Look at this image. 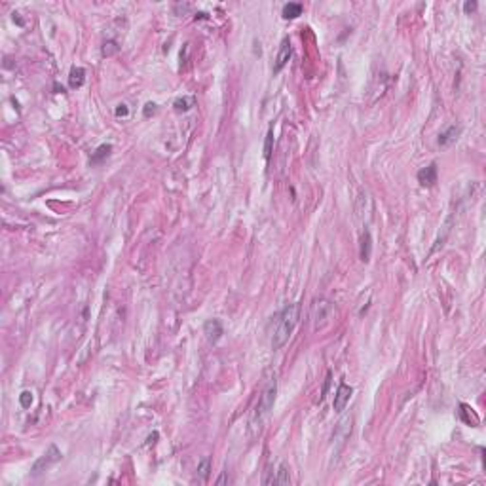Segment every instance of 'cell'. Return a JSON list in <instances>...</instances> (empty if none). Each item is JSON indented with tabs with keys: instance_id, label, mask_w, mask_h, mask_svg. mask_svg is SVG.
I'll list each match as a JSON object with an SVG mask.
<instances>
[{
	"instance_id": "9a60e30c",
	"label": "cell",
	"mask_w": 486,
	"mask_h": 486,
	"mask_svg": "<svg viewBox=\"0 0 486 486\" xmlns=\"http://www.w3.org/2000/svg\"><path fill=\"white\" fill-rule=\"evenodd\" d=\"M173 107H175V111L177 112L190 111V109L194 107V97H178V99H175Z\"/></svg>"
},
{
	"instance_id": "8992f818",
	"label": "cell",
	"mask_w": 486,
	"mask_h": 486,
	"mask_svg": "<svg viewBox=\"0 0 486 486\" xmlns=\"http://www.w3.org/2000/svg\"><path fill=\"white\" fill-rule=\"evenodd\" d=\"M291 53H292V48H291V42H289L287 38L281 42V48H279V53H277V57H275V63H274V74H279L281 70H283V66L289 63V59H291Z\"/></svg>"
},
{
	"instance_id": "3957f363",
	"label": "cell",
	"mask_w": 486,
	"mask_h": 486,
	"mask_svg": "<svg viewBox=\"0 0 486 486\" xmlns=\"http://www.w3.org/2000/svg\"><path fill=\"white\" fill-rule=\"evenodd\" d=\"M332 311H334V308H332V304L327 300V298H319V300L313 302V306H311L313 331H317V329H321V327H325V325L329 323Z\"/></svg>"
},
{
	"instance_id": "5bb4252c",
	"label": "cell",
	"mask_w": 486,
	"mask_h": 486,
	"mask_svg": "<svg viewBox=\"0 0 486 486\" xmlns=\"http://www.w3.org/2000/svg\"><path fill=\"white\" fill-rule=\"evenodd\" d=\"M209 471H211V460H209V458H203V460L198 464V469H196L198 481L205 483V481L209 479Z\"/></svg>"
},
{
	"instance_id": "9c48e42d",
	"label": "cell",
	"mask_w": 486,
	"mask_h": 486,
	"mask_svg": "<svg viewBox=\"0 0 486 486\" xmlns=\"http://www.w3.org/2000/svg\"><path fill=\"white\" fill-rule=\"evenodd\" d=\"M350 433H352V418L346 416V418H342L340 423H338V427H336V431H334V435H332V441L344 444L346 439L350 437Z\"/></svg>"
},
{
	"instance_id": "277c9868",
	"label": "cell",
	"mask_w": 486,
	"mask_h": 486,
	"mask_svg": "<svg viewBox=\"0 0 486 486\" xmlns=\"http://www.w3.org/2000/svg\"><path fill=\"white\" fill-rule=\"evenodd\" d=\"M63 458V454H61V450L55 446V444H51L48 450H46L44 454L34 462V465H32V469H31V473L36 477V475H40V473H44L46 469H49L51 465H55L59 460Z\"/></svg>"
},
{
	"instance_id": "52a82bcc",
	"label": "cell",
	"mask_w": 486,
	"mask_h": 486,
	"mask_svg": "<svg viewBox=\"0 0 486 486\" xmlns=\"http://www.w3.org/2000/svg\"><path fill=\"white\" fill-rule=\"evenodd\" d=\"M203 332H205V338L211 342V344H215V342H219L222 336V323L219 319H209L205 325H203Z\"/></svg>"
},
{
	"instance_id": "d6986e66",
	"label": "cell",
	"mask_w": 486,
	"mask_h": 486,
	"mask_svg": "<svg viewBox=\"0 0 486 486\" xmlns=\"http://www.w3.org/2000/svg\"><path fill=\"white\" fill-rule=\"evenodd\" d=\"M19 405H21L23 408H31V405H32V391H29V389L21 391V395H19Z\"/></svg>"
},
{
	"instance_id": "ba28073f",
	"label": "cell",
	"mask_w": 486,
	"mask_h": 486,
	"mask_svg": "<svg viewBox=\"0 0 486 486\" xmlns=\"http://www.w3.org/2000/svg\"><path fill=\"white\" fill-rule=\"evenodd\" d=\"M418 182L421 186H433L437 182V163H429L427 167H421L418 171Z\"/></svg>"
},
{
	"instance_id": "cb8c5ba5",
	"label": "cell",
	"mask_w": 486,
	"mask_h": 486,
	"mask_svg": "<svg viewBox=\"0 0 486 486\" xmlns=\"http://www.w3.org/2000/svg\"><path fill=\"white\" fill-rule=\"evenodd\" d=\"M154 112H156L154 103H146V105H145V116H150V114H154Z\"/></svg>"
},
{
	"instance_id": "2e32d148",
	"label": "cell",
	"mask_w": 486,
	"mask_h": 486,
	"mask_svg": "<svg viewBox=\"0 0 486 486\" xmlns=\"http://www.w3.org/2000/svg\"><path fill=\"white\" fill-rule=\"evenodd\" d=\"M111 150H112L111 145H101V146L91 154V163H99L101 160H105L107 156L111 154Z\"/></svg>"
},
{
	"instance_id": "d4e9b609",
	"label": "cell",
	"mask_w": 486,
	"mask_h": 486,
	"mask_svg": "<svg viewBox=\"0 0 486 486\" xmlns=\"http://www.w3.org/2000/svg\"><path fill=\"white\" fill-rule=\"evenodd\" d=\"M226 473H228V471H224V473H222L221 477H219V479H217V485H219V486L226 485V483H228V481H230V479H228V475H226Z\"/></svg>"
},
{
	"instance_id": "6da1fadb",
	"label": "cell",
	"mask_w": 486,
	"mask_h": 486,
	"mask_svg": "<svg viewBox=\"0 0 486 486\" xmlns=\"http://www.w3.org/2000/svg\"><path fill=\"white\" fill-rule=\"evenodd\" d=\"M298 315H300V304H287L285 308L281 309V313L275 315V329L272 334V348L279 350L287 344V340L291 338V334L294 331L296 323H298Z\"/></svg>"
},
{
	"instance_id": "30bf717a",
	"label": "cell",
	"mask_w": 486,
	"mask_h": 486,
	"mask_svg": "<svg viewBox=\"0 0 486 486\" xmlns=\"http://www.w3.org/2000/svg\"><path fill=\"white\" fill-rule=\"evenodd\" d=\"M359 255H361L363 262L371 260V255H373V236H371L369 230L361 232V249H359Z\"/></svg>"
},
{
	"instance_id": "7c38bea8",
	"label": "cell",
	"mask_w": 486,
	"mask_h": 486,
	"mask_svg": "<svg viewBox=\"0 0 486 486\" xmlns=\"http://www.w3.org/2000/svg\"><path fill=\"white\" fill-rule=\"evenodd\" d=\"M84 82H86V70L82 66H72L68 74V86L72 89H78L84 86Z\"/></svg>"
},
{
	"instance_id": "e0dca14e",
	"label": "cell",
	"mask_w": 486,
	"mask_h": 486,
	"mask_svg": "<svg viewBox=\"0 0 486 486\" xmlns=\"http://www.w3.org/2000/svg\"><path fill=\"white\" fill-rule=\"evenodd\" d=\"M460 408H462V410H460V412H462V418H464V421L467 425H477V423H479V418L475 416L473 408H469L467 405H462Z\"/></svg>"
},
{
	"instance_id": "4fadbf2b",
	"label": "cell",
	"mask_w": 486,
	"mask_h": 486,
	"mask_svg": "<svg viewBox=\"0 0 486 486\" xmlns=\"http://www.w3.org/2000/svg\"><path fill=\"white\" fill-rule=\"evenodd\" d=\"M302 4L300 2H289L283 6V10H281V14H283V17L285 19H296L298 16H302Z\"/></svg>"
},
{
	"instance_id": "ac0fdd59",
	"label": "cell",
	"mask_w": 486,
	"mask_h": 486,
	"mask_svg": "<svg viewBox=\"0 0 486 486\" xmlns=\"http://www.w3.org/2000/svg\"><path fill=\"white\" fill-rule=\"evenodd\" d=\"M289 483H291V479H289L287 464H279L277 475H275V485H289Z\"/></svg>"
},
{
	"instance_id": "ffe728a7",
	"label": "cell",
	"mask_w": 486,
	"mask_h": 486,
	"mask_svg": "<svg viewBox=\"0 0 486 486\" xmlns=\"http://www.w3.org/2000/svg\"><path fill=\"white\" fill-rule=\"evenodd\" d=\"M272 146H274V131L270 130L268 135H266V143H264V158L266 160L272 156Z\"/></svg>"
},
{
	"instance_id": "7a4b0ae2",
	"label": "cell",
	"mask_w": 486,
	"mask_h": 486,
	"mask_svg": "<svg viewBox=\"0 0 486 486\" xmlns=\"http://www.w3.org/2000/svg\"><path fill=\"white\" fill-rule=\"evenodd\" d=\"M275 395H277V380L275 376L268 380L266 388L262 389V395H260V401L257 405V410H255V416H253V423L257 427H260L264 420L268 418V414L272 412L274 408V403H275Z\"/></svg>"
},
{
	"instance_id": "44dd1931",
	"label": "cell",
	"mask_w": 486,
	"mask_h": 486,
	"mask_svg": "<svg viewBox=\"0 0 486 486\" xmlns=\"http://www.w3.org/2000/svg\"><path fill=\"white\" fill-rule=\"evenodd\" d=\"M116 49H118V46L114 44V42H107L105 48H103V55H111V53H114Z\"/></svg>"
},
{
	"instance_id": "603a6c76",
	"label": "cell",
	"mask_w": 486,
	"mask_h": 486,
	"mask_svg": "<svg viewBox=\"0 0 486 486\" xmlns=\"http://www.w3.org/2000/svg\"><path fill=\"white\" fill-rule=\"evenodd\" d=\"M475 10H477V2H475V0H473V2H469V0H467V2L464 4L465 14H471V12H475Z\"/></svg>"
},
{
	"instance_id": "5b68a950",
	"label": "cell",
	"mask_w": 486,
	"mask_h": 486,
	"mask_svg": "<svg viewBox=\"0 0 486 486\" xmlns=\"http://www.w3.org/2000/svg\"><path fill=\"white\" fill-rule=\"evenodd\" d=\"M352 393H354V389H352L348 384H340V386H338L336 395H334V403H332L334 412H342V410L346 408V405H348L350 399H352Z\"/></svg>"
},
{
	"instance_id": "8fae6325",
	"label": "cell",
	"mask_w": 486,
	"mask_h": 486,
	"mask_svg": "<svg viewBox=\"0 0 486 486\" xmlns=\"http://www.w3.org/2000/svg\"><path fill=\"white\" fill-rule=\"evenodd\" d=\"M460 133H462V128H460V126H450V128H446V130L439 135V145H441V146H450L452 143H456V139L460 137Z\"/></svg>"
},
{
	"instance_id": "7402d4cb",
	"label": "cell",
	"mask_w": 486,
	"mask_h": 486,
	"mask_svg": "<svg viewBox=\"0 0 486 486\" xmlns=\"http://www.w3.org/2000/svg\"><path fill=\"white\" fill-rule=\"evenodd\" d=\"M128 114H130V109H128L126 103H122V105L116 107V116H128Z\"/></svg>"
}]
</instances>
